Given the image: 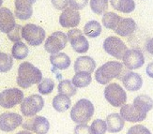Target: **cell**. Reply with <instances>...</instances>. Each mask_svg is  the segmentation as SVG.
I'll use <instances>...</instances> for the list:
<instances>
[{"instance_id":"obj_17","label":"cell","mask_w":153,"mask_h":134,"mask_svg":"<svg viewBox=\"0 0 153 134\" xmlns=\"http://www.w3.org/2000/svg\"><path fill=\"white\" fill-rule=\"evenodd\" d=\"M15 25L14 15L12 14L11 10L7 8L0 9V31L8 34L14 28Z\"/></svg>"},{"instance_id":"obj_19","label":"cell","mask_w":153,"mask_h":134,"mask_svg":"<svg viewBox=\"0 0 153 134\" xmlns=\"http://www.w3.org/2000/svg\"><path fill=\"white\" fill-rule=\"evenodd\" d=\"M135 30H136V24L134 19L122 18L114 31L116 34L119 36L127 37V36L131 35Z\"/></svg>"},{"instance_id":"obj_23","label":"cell","mask_w":153,"mask_h":134,"mask_svg":"<svg viewBox=\"0 0 153 134\" xmlns=\"http://www.w3.org/2000/svg\"><path fill=\"white\" fill-rule=\"evenodd\" d=\"M134 107L143 113H148L153 108V100L147 95H139L134 100Z\"/></svg>"},{"instance_id":"obj_14","label":"cell","mask_w":153,"mask_h":134,"mask_svg":"<svg viewBox=\"0 0 153 134\" xmlns=\"http://www.w3.org/2000/svg\"><path fill=\"white\" fill-rule=\"evenodd\" d=\"M121 117L128 122H141L147 117V113L137 110L134 104H124L120 109Z\"/></svg>"},{"instance_id":"obj_33","label":"cell","mask_w":153,"mask_h":134,"mask_svg":"<svg viewBox=\"0 0 153 134\" xmlns=\"http://www.w3.org/2000/svg\"><path fill=\"white\" fill-rule=\"evenodd\" d=\"M109 0H90V8L96 14L101 15L108 9Z\"/></svg>"},{"instance_id":"obj_21","label":"cell","mask_w":153,"mask_h":134,"mask_svg":"<svg viewBox=\"0 0 153 134\" xmlns=\"http://www.w3.org/2000/svg\"><path fill=\"white\" fill-rule=\"evenodd\" d=\"M106 125L109 132H119L124 128V119L118 113H111L106 118Z\"/></svg>"},{"instance_id":"obj_41","label":"cell","mask_w":153,"mask_h":134,"mask_svg":"<svg viewBox=\"0 0 153 134\" xmlns=\"http://www.w3.org/2000/svg\"><path fill=\"white\" fill-rule=\"evenodd\" d=\"M146 71H147V74H148L150 78H153V62H151V63H149V64L148 65Z\"/></svg>"},{"instance_id":"obj_22","label":"cell","mask_w":153,"mask_h":134,"mask_svg":"<svg viewBox=\"0 0 153 134\" xmlns=\"http://www.w3.org/2000/svg\"><path fill=\"white\" fill-rule=\"evenodd\" d=\"M50 62L57 70H67L71 65V59L64 53H56L50 56Z\"/></svg>"},{"instance_id":"obj_12","label":"cell","mask_w":153,"mask_h":134,"mask_svg":"<svg viewBox=\"0 0 153 134\" xmlns=\"http://www.w3.org/2000/svg\"><path fill=\"white\" fill-rule=\"evenodd\" d=\"M23 123V117L15 113H3L0 115V130L10 132L17 129Z\"/></svg>"},{"instance_id":"obj_2","label":"cell","mask_w":153,"mask_h":134,"mask_svg":"<svg viewBox=\"0 0 153 134\" xmlns=\"http://www.w3.org/2000/svg\"><path fill=\"white\" fill-rule=\"evenodd\" d=\"M42 80V73L38 68L29 63L23 62L18 68L17 84L22 88H29L36 84H39Z\"/></svg>"},{"instance_id":"obj_28","label":"cell","mask_w":153,"mask_h":134,"mask_svg":"<svg viewBox=\"0 0 153 134\" xmlns=\"http://www.w3.org/2000/svg\"><path fill=\"white\" fill-rule=\"evenodd\" d=\"M122 17L116 14L115 12H105L102 16V24L106 28L115 30Z\"/></svg>"},{"instance_id":"obj_37","label":"cell","mask_w":153,"mask_h":134,"mask_svg":"<svg viewBox=\"0 0 153 134\" xmlns=\"http://www.w3.org/2000/svg\"><path fill=\"white\" fill-rule=\"evenodd\" d=\"M88 0H69L70 8L75 10H83L85 7L88 5Z\"/></svg>"},{"instance_id":"obj_29","label":"cell","mask_w":153,"mask_h":134,"mask_svg":"<svg viewBox=\"0 0 153 134\" xmlns=\"http://www.w3.org/2000/svg\"><path fill=\"white\" fill-rule=\"evenodd\" d=\"M28 47L26 46L24 42L18 41L15 42V44L12 46L11 49V56L13 58L17 60H23L28 56Z\"/></svg>"},{"instance_id":"obj_32","label":"cell","mask_w":153,"mask_h":134,"mask_svg":"<svg viewBox=\"0 0 153 134\" xmlns=\"http://www.w3.org/2000/svg\"><path fill=\"white\" fill-rule=\"evenodd\" d=\"M55 88V83L50 78H44L38 84V90L42 95H48Z\"/></svg>"},{"instance_id":"obj_24","label":"cell","mask_w":153,"mask_h":134,"mask_svg":"<svg viewBox=\"0 0 153 134\" xmlns=\"http://www.w3.org/2000/svg\"><path fill=\"white\" fill-rule=\"evenodd\" d=\"M110 3L116 10L123 13H130L135 9L134 0H110Z\"/></svg>"},{"instance_id":"obj_5","label":"cell","mask_w":153,"mask_h":134,"mask_svg":"<svg viewBox=\"0 0 153 134\" xmlns=\"http://www.w3.org/2000/svg\"><path fill=\"white\" fill-rule=\"evenodd\" d=\"M46 36L45 30L41 26L27 24L22 29V37L25 41L31 46L41 45Z\"/></svg>"},{"instance_id":"obj_27","label":"cell","mask_w":153,"mask_h":134,"mask_svg":"<svg viewBox=\"0 0 153 134\" xmlns=\"http://www.w3.org/2000/svg\"><path fill=\"white\" fill-rule=\"evenodd\" d=\"M84 33H85V35L88 36V38H97L101 35V33H102V25L100 23L95 21V20L89 21L85 25Z\"/></svg>"},{"instance_id":"obj_43","label":"cell","mask_w":153,"mask_h":134,"mask_svg":"<svg viewBox=\"0 0 153 134\" xmlns=\"http://www.w3.org/2000/svg\"><path fill=\"white\" fill-rule=\"evenodd\" d=\"M2 4H3V0H0V7L2 6Z\"/></svg>"},{"instance_id":"obj_15","label":"cell","mask_w":153,"mask_h":134,"mask_svg":"<svg viewBox=\"0 0 153 134\" xmlns=\"http://www.w3.org/2000/svg\"><path fill=\"white\" fill-rule=\"evenodd\" d=\"M81 16L78 10H72L71 8H67L63 10L60 17H59V23L62 27L65 28H72L75 27L80 24Z\"/></svg>"},{"instance_id":"obj_1","label":"cell","mask_w":153,"mask_h":134,"mask_svg":"<svg viewBox=\"0 0 153 134\" xmlns=\"http://www.w3.org/2000/svg\"><path fill=\"white\" fill-rule=\"evenodd\" d=\"M129 70L124 68L123 64L117 61H110L103 64L96 70L95 79L101 84H107L113 79L122 80L124 75Z\"/></svg>"},{"instance_id":"obj_11","label":"cell","mask_w":153,"mask_h":134,"mask_svg":"<svg viewBox=\"0 0 153 134\" xmlns=\"http://www.w3.org/2000/svg\"><path fill=\"white\" fill-rule=\"evenodd\" d=\"M23 129L31 130L36 134H46L50 129L49 121L43 116H35L26 120L23 124Z\"/></svg>"},{"instance_id":"obj_36","label":"cell","mask_w":153,"mask_h":134,"mask_svg":"<svg viewBox=\"0 0 153 134\" xmlns=\"http://www.w3.org/2000/svg\"><path fill=\"white\" fill-rule=\"evenodd\" d=\"M127 134H151V132L142 125H135L131 127Z\"/></svg>"},{"instance_id":"obj_16","label":"cell","mask_w":153,"mask_h":134,"mask_svg":"<svg viewBox=\"0 0 153 134\" xmlns=\"http://www.w3.org/2000/svg\"><path fill=\"white\" fill-rule=\"evenodd\" d=\"M36 0H15V16L20 20H28L33 14L32 5Z\"/></svg>"},{"instance_id":"obj_18","label":"cell","mask_w":153,"mask_h":134,"mask_svg":"<svg viewBox=\"0 0 153 134\" xmlns=\"http://www.w3.org/2000/svg\"><path fill=\"white\" fill-rule=\"evenodd\" d=\"M122 83L124 87L129 91H137L143 85V80L141 75L136 72L128 71L122 78Z\"/></svg>"},{"instance_id":"obj_26","label":"cell","mask_w":153,"mask_h":134,"mask_svg":"<svg viewBox=\"0 0 153 134\" xmlns=\"http://www.w3.org/2000/svg\"><path fill=\"white\" fill-rule=\"evenodd\" d=\"M92 81L91 75L86 72H76L75 75L72 77V84L77 88H84L90 84Z\"/></svg>"},{"instance_id":"obj_34","label":"cell","mask_w":153,"mask_h":134,"mask_svg":"<svg viewBox=\"0 0 153 134\" xmlns=\"http://www.w3.org/2000/svg\"><path fill=\"white\" fill-rule=\"evenodd\" d=\"M90 128L93 134H105L107 130V125L104 120L96 119L92 122Z\"/></svg>"},{"instance_id":"obj_4","label":"cell","mask_w":153,"mask_h":134,"mask_svg":"<svg viewBox=\"0 0 153 134\" xmlns=\"http://www.w3.org/2000/svg\"><path fill=\"white\" fill-rule=\"evenodd\" d=\"M104 97L106 100L114 107H122L127 101V94L120 85L112 83L104 89Z\"/></svg>"},{"instance_id":"obj_13","label":"cell","mask_w":153,"mask_h":134,"mask_svg":"<svg viewBox=\"0 0 153 134\" xmlns=\"http://www.w3.org/2000/svg\"><path fill=\"white\" fill-rule=\"evenodd\" d=\"M145 63V56L141 51L131 49L126 52L123 57V64L128 70L140 69Z\"/></svg>"},{"instance_id":"obj_39","label":"cell","mask_w":153,"mask_h":134,"mask_svg":"<svg viewBox=\"0 0 153 134\" xmlns=\"http://www.w3.org/2000/svg\"><path fill=\"white\" fill-rule=\"evenodd\" d=\"M52 4L58 10H64L69 5V0H52Z\"/></svg>"},{"instance_id":"obj_38","label":"cell","mask_w":153,"mask_h":134,"mask_svg":"<svg viewBox=\"0 0 153 134\" xmlns=\"http://www.w3.org/2000/svg\"><path fill=\"white\" fill-rule=\"evenodd\" d=\"M74 134H93L91 128L86 124H78L74 129Z\"/></svg>"},{"instance_id":"obj_42","label":"cell","mask_w":153,"mask_h":134,"mask_svg":"<svg viewBox=\"0 0 153 134\" xmlns=\"http://www.w3.org/2000/svg\"><path fill=\"white\" fill-rule=\"evenodd\" d=\"M16 134H33V133L29 132L28 130H23V131H19V132L16 133Z\"/></svg>"},{"instance_id":"obj_31","label":"cell","mask_w":153,"mask_h":134,"mask_svg":"<svg viewBox=\"0 0 153 134\" xmlns=\"http://www.w3.org/2000/svg\"><path fill=\"white\" fill-rule=\"evenodd\" d=\"M12 56L0 52V72H8L13 66Z\"/></svg>"},{"instance_id":"obj_20","label":"cell","mask_w":153,"mask_h":134,"mask_svg":"<svg viewBox=\"0 0 153 134\" xmlns=\"http://www.w3.org/2000/svg\"><path fill=\"white\" fill-rule=\"evenodd\" d=\"M95 68L96 62L90 56H80L76 59L74 63L75 72H86L91 74L94 71Z\"/></svg>"},{"instance_id":"obj_3","label":"cell","mask_w":153,"mask_h":134,"mask_svg":"<svg viewBox=\"0 0 153 134\" xmlns=\"http://www.w3.org/2000/svg\"><path fill=\"white\" fill-rule=\"evenodd\" d=\"M94 113V106L88 99H80L71 111V118L77 124H85L91 119Z\"/></svg>"},{"instance_id":"obj_7","label":"cell","mask_w":153,"mask_h":134,"mask_svg":"<svg viewBox=\"0 0 153 134\" xmlns=\"http://www.w3.org/2000/svg\"><path fill=\"white\" fill-rule=\"evenodd\" d=\"M103 49L110 56L118 60L123 59L126 52L128 51L125 43L117 37H108L106 38L103 42Z\"/></svg>"},{"instance_id":"obj_6","label":"cell","mask_w":153,"mask_h":134,"mask_svg":"<svg viewBox=\"0 0 153 134\" xmlns=\"http://www.w3.org/2000/svg\"><path fill=\"white\" fill-rule=\"evenodd\" d=\"M44 106V100L41 95H31L25 98L21 104V112L26 117L34 116L36 113L41 112Z\"/></svg>"},{"instance_id":"obj_40","label":"cell","mask_w":153,"mask_h":134,"mask_svg":"<svg viewBox=\"0 0 153 134\" xmlns=\"http://www.w3.org/2000/svg\"><path fill=\"white\" fill-rule=\"evenodd\" d=\"M146 48H147V51L153 55V38H150L149 41L147 42V45H146Z\"/></svg>"},{"instance_id":"obj_25","label":"cell","mask_w":153,"mask_h":134,"mask_svg":"<svg viewBox=\"0 0 153 134\" xmlns=\"http://www.w3.org/2000/svg\"><path fill=\"white\" fill-rule=\"evenodd\" d=\"M71 105V98L66 96L63 95V94H59V95H56L54 99H53V107L54 109L59 113H62L67 111Z\"/></svg>"},{"instance_id":"obj_8","label":"cell","mask_w":153,"mask_h":134,"mask_svg":"<svg viewBox=\"0 0 153 134\" xmlns=\"http://www.w3.org/2000/svg\"><path fill=\"white\" fill-rule=\"evenodd\" d=\"M24 100V93L18 88L6 89L0 93V105L5 109H10Z\"/></svg>"},{"instance_id":"obj_10","label":"cell","mask_w":153,"mask_h":134,"mask_svg":"<svg viewBox=\"0 0 153 134\" xmlns=\"http://www.w3.org/2000/svg\"><path fill=\"white\" fill-rule=\"evenodd\" d=\"M67 37H68V41H70L72 47V49L76 53H84L88 51L89 43L80 29L74 28V29L70 30L67 34Z\"/></svg>"},{"instance_id":"obj_30","label":"cell","mask_w":153,"mask_h":134,"mask_svg":"<svg viewBox=\"0 0 153 134\" xmlns=\"http://www.w3.org/2000/svg\"><path fill=\"white\" fill-rule=\"evenodd\" d=\"M57 90L59 94H63V95H66L68 97L74 96L77 92V88L70 80H63V81H61L58 84Z\"/></svg>"},{"instance_id":"obj_9","label":"cell","mask_w":153,"mask_h":134,"mask_svg":"<svg viewBox=\"0 0 153 134\" xmlns=\"http://www.w3.org/2000/svg\"><path fill=\"white\" fill-rule=\"evenodd\" d=\"M68 37L63 32L56 31L46 39L44 44V49L50 53H56L63 50L67 45Z\"/></svg>"},{"instance_id":"obj_35","label":"cell","mask_w":153,"mask_h":134,"mask_svg":"<svg viewBox=\"0 0 153 134\" xmlns=\"http://www.w3.org/2000/svg\"><path fill=\"white\" fill-rule=\"evenodd\" d=\"M22 29L23 27L20 24H16L10 32L8 33V38L10 41L12 42H18L21 41V39L23 38L22 37Z\"/></svg>"}]
</instances>
